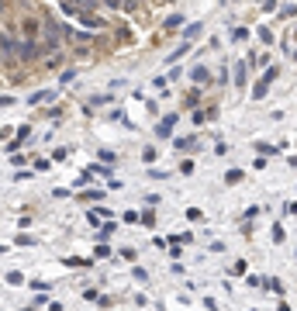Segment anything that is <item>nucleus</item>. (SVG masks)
Instances as JSON below:
<instances>
[{"label": "nucleus", "instance_id": "obj_1", "mask_svg": "<svg viewBox=\"0 0 297 311\" xmlns=\"http://www.w3.org/2000/svg\"><path fill=\"white\" fill-rule=\"evenodd\" d=\"M63 31H66V24H56V21H45V24H42L45 52H49V49H59V42H63Z\"/></svg>", "mask_w": 297, "mask_h": 311}, {"label": "nucleus", "instance_id": "obj_2", "mask_svg": "<svg viewBox=\"0 0 297 311\" xmlns=\"http://www.w3.org/2000/svg\"><path fill=\"white\" fill-rule=\"evenodd\" d=\"M277 77H280V70H277V66H266V70H263V77H259V83L252 86V100H263V97L270 93V83H273Z\"/></svg>", "mask_w": 297, "mask_h": 311}, {"label": "nucleus", "instance_id": "obj_3", "mask_svg": "<svg viewBox=\"0 0 297 311\" xmlns=\"http://www.w3.org/2000/svg\"><path fill=\"white\" fill-rule=\"evenodd\" d=\"M14 59H17V63H31V59H38V42H35V38H24V42H17V52H14Z\"/></svg>", "mask_w": 297, "mask_h": 311}, {"label": "nucleus", "instance_id": "obj_4", "mask_svg": "<svg viewBox=\"0 0 297 311\" xmlns=\"http://www.w3.org/2000/svg\"><path fill=\"white\" fill-rule=\"evenodd\" d=\"M14 52H17V42H14L7 31H0V59H3V63H17Z\"/></svg>", "mask_w": 297, "mask_h": 311}, {"label": "nucleus", "instance_id": "obj_5", "mask_svg": "<svg viewBox=\"0 0 297 311\" xmlns=\"http://www.w3.org/2000/svg\"><path fill=\"white\" fill-rule=\"evenodd\" d=\"M231 77H235V86H245V83H249V63H245V59H238Z\"/></svg>", "mask_w": 297, "mask_h": 311}, {"label": "nucleus", "instance_id": "obj_6", "mask_svg": "<svg viewBox=\"0 0 297 311\" xmlns=\"http://www.w3.org/2000/svg\"><path fill=\"white\" fill-rule=\"evenodd\" d=\"M173 128H176V114H166V118H162V121L155 125V135H159V139H166V135H169Z\"/></svg>", "mask_w": 297, "mask_h": 311}, {"label": "nucleus", "instance_id": "obj_7", "mask_svg": "<svg viewBox=\"0 0 297 311\" xmlns=\"http://www.w3.org/2000/svg\"><path fill=\"white\" fill-rule=\"evenodd\" d=\"M190 79L201 83V86H208V83H211V73H208L204 66H194V70H190Z\"/></svg>", "mask_w": 297, "mask_h": 311}, {"label": "nucleus", "instance_id": "obj_8", "mask_svg": "<svg viewBox=\"0 0 297 311\" xmlns=\"http://www.w3.org/2000/svg\"><path fill=\"white\" fill-rule=\"evenodd\" d=\"M38 28H42V24H38V21H35V17H28V21H24V24H21V31H24V38H38V35H42V31H38Z\"/></svg>", "mask_w": 297, "mask_h": 311}, {"label": "nucleus", "instance_id": "obj_9", "mask_svg": "<svg viewBox=\"0 0 297 311\" xmlns=\"http://www.w3.org/2000/svg\"><path fill=\"white\" fill-rule=\"evenodd\" d=\"M52 97H56V90H38V93H31L28 104H45V100H52Z\"/></svg>", "mask_w": 297, "mask_h": 311}, {"label": "nucleus", "instance_id": "obj_10", "mask_svg": "<svg viewBox=\"0 0 297 311\" xmlns=\"http://www.w3.org/2000/svg\"><path fill=\"white\" fill-rule=\"evenodd\" d=\"M201 31H204V28H201V21H197V24H187V28H183V38H187V42H194Z\"/></svg>", "mask_w": 297, "mask_h": 311}, {"label": "nucleus", "instance_id": "obj_11", "mask_svg": "<svg viewBox=\"0 0 297 311\" xmlns=\"http://www.w3.org/2000/svg\"><path fill=\"white\" fill-rule=\"evenodd\" d=\"M173 146H176L180 153H190V149H197V139H176Z\"/></svg>", "mask_w": 297, "mask_h": 311}, {"label": "nucleus", "instance_id": "obj_12", "mask_svg": "<svg viewBox=\"0 0 297 311\" xmlns=\"http://www.w3.org/2000/svg\"><path fill=\"white\" fill-rule=\"evenodd\" d=\"M86 169H90V173H97V176H111V169H107L104 162H93V166H86Z\"/></svg>", "mask_w": 297, "mask_h": 311}, {"label": "nucleus", "instance_id": "obj_13", "mask_svg": "<svg viewBox=\"0 0 297 311\" xmlns=\"http://www.w3.org/2000/svg\"><path fill=\"white\" fill-rule=\"evenodd\" d=\"M242 176H245V173H242V169H228V173H224V183H238V180H242Z\"/></svg>", "mask_w": 297, "mask_h": 311}, {"label": "nucleus", "instance_id": "obj_14", "mask_svg": "<svg viewBox=\"0 0 297 311\" xmlns=\"http://www.w3.org/2000/svg\"><path fill=\"white\" fill-rule=\"evenodd\" d=\"M79 197H83V201H100V197H104V194H100V190H93V187H86V190H83V194H79Z\"/></svg>", "mask_w": 297, "mask_h": 311}, {"label": "nucleus", "instance_id": "obj_15", "mask_svg": "<svg viewBox=\"0 0 297 311\" xmlns=\"http://www.w3.org/2000/svg\"><path fill=\"white\" fill-rule=\"evenodd\" d=\"M180 24H183L180 14H169V17H166V31H169V28H180Z\"/></svg>", "mask_w": 297, "mask_h": 311}, {"label": "nucleus", "instance_id": "obj_16", "mask_svg": "<svg viewBox=\"0 0 297 311\" xmlns=\"http://www.w3.org/2000/svg\"><path fill=\"white\" fill-rule=\"evenodd\" d=\"M3 280H7V284H14V287H17V284H24V277H21V273H17V270H10V273H7V277H3Z\"/></svg>", "mask_w": 297, "mask_h": 311}, {"label": "nucleus", "instance_id": "obj_17", "mask_svg": "<svg viewBox=\"0 0 297 311\" xmlns=\"http://www.w3.org/2000/svg\"><path fill=\"white\" fill-rule=\"evenodd\" d=\"M266 287H270L273 294H284V284H280V280H273V277H266Z\"/></svg>", "mask_w": 297, "mask_h": 311}, {"label": "nucleus", "instance_id": "obj_18", "mask_svg": "<svg viewBox=\"0 0 297 311\" xmlns=\"http://www.w3.org/2000/svg\"><path fill=\"white\" fill-rule=\"evenodd\" d=\"M73 38H76V42H86V45H90V42H93V31H73Z\"/></svg>", "mask_w": 297, "mask_h": 311}, {"label": "nucleus", "instance_id": "obj_19", "mask_svg": "<svg viewBox=\"0 0 297 311\" xmlns=\"http://www.w3.org/2000/svg\"><path fill=\"white\" fill-rule=\"evenodd\" d=\"M259 38H263V45H273V31L270 28H259Z\"/></svg>", "mask_w": 297, "mask_h": 311}, {"label": "nucleus", "instance_id": "obj_20", "mask_svg": "<svg viewBox=\"0 0 297 311\" xmlns=\"http://www.w3.org/2000/svg\"><path fill=\"white\" fill-rule=\"evenodd\" d=\"M256 149H259V153H263V156H273V153H280V149H277V146H266V142H259V146H256Z\"/></svg>", "mask_w": 297, "mask_h": 311}, {"label": "nucleus", "instance_id": "obj_21", "mask_svg": "<svg viewBox=\"0 0 297 311\" xmlns=\"http://www.w3.org/2000/svg\"><path fill=\"white\" fill-rule=\"evenodd\" d=\"M187 218H190V222H201L204 215H201V208H187Z\"/></svg>", "mask_w": 297, "mask_h": 311}, {"label": "nucleus", "instance_id": "obj_22", "mask_svg": "<svg viewBox=\"0 0 297 311\" xmlns=\"http://www.w3.org/2000/svg\"><path fill=\"white\" fill-rule=\"evenodd\" d=\"M93 256H100V259H107V256H111V249H107V245H104V242H100V245H97V249H93Z\"/></svg>", "mask_w": 297, "mask_h": 311}, {"label": "nucleus", "instance_id": "obj_23", "mask_svg": "<svg viewBox=\"0 0 297 311\" xmlns=\"http://www.w3.org/2000/svg\"><path fill=\"white\" fill-rule=\"evenodd\" d=\"M139 222H142L146 229H152V222H155V218H152V211H146V215H139Z\"/></svg>", "mask_w": 297, "mask_h": 311}, {"label": "nucleus", "instance_id": "obj_24", "mask_svg": "<svg viewBox=\"0 0 297 311\" xmlns=\"http://www.w3.org/2000/svg\"><path fill=\"white\" fill-rule=\"evenodd\" d=\"M249 38V28H235V42H245Z\"/></svg>", "mask_w": 297, "mask_h": 311}, {"label": "nucleus", "instance_id": "obj_25", "mask_svg": "<svg viewBox=\"0 0 297 311\" xmlns=\"http://www.w3.org/2000/svg\"><path fill=\"white\" fill-rule=\"evenodd\" d=\"M135 256H139L135 249H121V259H128V263H135Z\"/></svg>", "mask_w": 297, "mask_h": 311}, {"label": "nucleus", "instance_id": "obj_26", "mask_svg": "<svg viewBox=\"0 0 297 311\" xmlns=\"http://www.w3.org/2000/svg\"><path fill=\"white\" fill-rule=\"evenodd\" d=\"M31 287H35V291H49L52 284H49V280H31Z\"/></svg>", "mask_w": 297, "mask_h": 311}, {"label": "nucleus", "instance_id": "obj_27", "mask_svg": "<svg viewBox=\"0 0 297 311\" xmlns=\"http://www.w3.org/2000/svg\"><path fill=\"white\" fill-rule=\"evenodd\" d=\"M21 142H24V139H17V142H7V156L17 153V149H21Z\"/></svg>", "mask_w": 297, "mask_h": 311}, {"label": "nucleus", "instance_id": "obj_28", "mask_svg": "<svg viewBox=\"0 0 297 311\" xmlns=\"http://www.w3.org/2000/svg\"><path fill=\"white\" fill-rule=\"evenodd\" d=\"M31 242H35V238H31L28 232H21V235H17V245H31Z\"/></svg>", "mask_w": 297, "mask_h": 311}, {"label": "nucleus", "instance_id": "obj_29", "mask_svg": "<svg viewBox=\"0 0 297 311\" xmlns=\"http://www.w3.org/2000/svg\"><path fill=\"white\" fill-rule=\"evenodd\" d=\"M114 159H118V156L111 153V149H104V153H100V162H114Z\"/></svg>", "mask_w": 297, "mask_h": 311}, {"label": "nucleus", "instance_id": "obj_30", "mask_svg": "<svg viewBox=\"0 0 297 311\" xmlns=\"http://www.w3.org/2000/svg\"><path fill=\"white\" fill-rule=\"evenodd\" d=\"M97 3H100V0H79V7H83V10H93Z\"/></svg>", "mask_w": 297, "mask_h": 311}, {"label": "nucleus", "instance_id": "obj_31", "mask_svg": "<svg viewBox=\"0 0 297 311\" xmlns=\"http://www.w3.org/2000/svg\"><path fill=\"white\" fill-rule=\"evenodd\" d=\"M104 7H125V0H100Z\"/></svg>", "mask_w": 297, "mask_h": 311}, {"label": "nucleus", "instance_id": "obj_32", "mask_svg": "<svg viewBox=\"0 0 297 311\" xmlns=\"http://www.w3.org/2000/svg\"><path fill=\"white\" fill-rule=\"evenodd\" d=\"M0 107H10V97H0Z\"/></svg>", "mask_w": 297, "mask_h": 311}]
</instances>
